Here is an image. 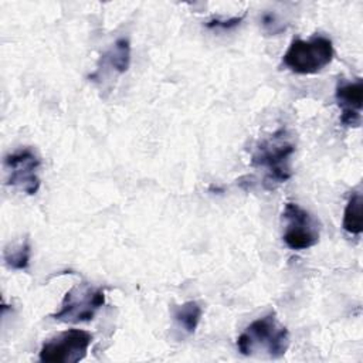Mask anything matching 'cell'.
Here are the masks:
<instances>
[{
	"mask_svg": "<svg viewBox=\"0 0 363 363\" xmlns=\"http://www.w3.org/2000/svg\"><path fill=\"white\" fill-rule=\"evenodd\" d=\"M363 199L360 191H353L347 200V204L343 211V230L352 235L362 234L363 230V218H362Z\"/></svg>",
	"mask_w": 363,
	"mask_h": 363,
	"instance_id": "10",
	"label": "cell"
},
{
	"mask_svg": "<svg viewBox=\"0 0 363 363\" xmlns=\"http://www.w3.org/2000/svg\"><path fill=\"white\" fill-rule=\"evenodd\" d=\"M92 335L82 329L60 332L43 343L40 360L44 363H77L86 356Z\"/></svg>",
	"mask_w": 363,
	"mask_h": 363,
	"instance_id": "5",
	"label": "cell"
},
{
	"mask_svg": "<svg viewBox=\"0 0 363 363\" xmlns=\"http://www.w3.org/2000/svg\"><path fill=\"white\" fill-rule=\"evenodd\" d=\"M333 44L328 37L315 35L309 40L295 38L282 55V64L295 74H316L333 60Z\"/></svg>",
	"mask_w": 363,
	"mask_h": 363,
	"instance_id": "3",
	"label": "cell"
},
{
	"mask_svg": "<svg viewBox=\"0 0 363 363\" xmlns=\"http://www.w3.org/2000/svg\"><path fill=\"white\" fill-rule=\"evenodd\" d=\"M285 230L282 240L288 248L302 251L313 247L319 241V224L311 213L299 204L286 203L282 211Z\"/></svg>",
	"mask_w": 363,
	"mask_h": 363,
	"instance_id": "7",
	"label": "cell"
},
{
	"mask_svg": "<svg viewBox=\"0 0 363 363\" xmlns=\"http://www.w3.org/2000/svg\"><path fill=\"white\" fill-rule=\"evenodd\" d=\"M289 347V332L271 312L251 322L237 337V349L244 356L282 357Z\"/></svg>",
	"mask_w": 363,
	"mask_h": 363,
	"instance_id": "1",
	"label": "cell"
},
{
	"mask_svg": "<svg viewBox=\"0 0 363 363\" xmlns=\"http://www.w3.org/2000/svg\"><path fill=\"white\" fill-rule=\"evenodd\" d=\"M295 153V145L291 142L284 128L262 139L251 155V164L264 170V184L274 189L291 179V157Z\"/></svg>",
	"mask_w": 363,
	"mask_h": 363,
	"instance_id": "2",
	"label": "cell"
},
{
	"mask_svg": "<svg viewBox=\"0 0 363 363\" xmlns=\"http://www.w3.org/2000/svg\"><path fill=\"white\" fill-rule=\"evenodd\" d=\"M101 62L105 67L112 68L118 74L128 71L130 64V44L128 38L116 40L112 47L102 55Z\"/></svg>",
	"mask_w": 363,
	"mask_h": 363,
	"instance_id": "9",
	"label": "cell"
},
{
	"mask_svg": "<svg viewBox=\"0 0 363 363\" xmlns=\"http://www.w3.org/2000/svg\"><path fill=\"white\" fill-rule=\"evenodd\" d=\"M242 20V16L241 17H233V18H228V20H211L207 23V27L208 28H223V30H228L231 27H235L240 24V21Z\"/></svg>",
	"mask_w": 363,
	"mask_h": 363,
	"instance_id": "13",
	"label": "cell"
},
{
	"mask_svg": "<svg viewBox=\"0 0 363 363\" xmlns=\"http://www.w3.org/2000/svg\"><path fill=\"white\" fill-rule=\"evenodd\" d=\"M335 98L340 109L342 125L357 128L362 122V105H363L362 78H357L356 81L340 79L336 85Z\"/></svg>",
	"mask_w": 363,
	"mask_h": 363,
	"instance_id": "8",
	"label": "cell"
},
{
	"mask_svg": "<svg viewBox=\"0 0 363 363\" xmlns=\"http://www.w3.org/2000/svg\"><path fill=\"white\" fill-rule=\"evenodd\" d=\"M31 247L30 241L26 238L18 245L9 247L4 250V261L13 269H26L30 264Z\"/></svg>",
	"mask_w": 363,
	"mask_h": 363,
	"instance_id": "12",
	"label": "cell"
},
{
	"mask_svg": "<svg viewBox=\"0 0 363 363\" xmlns=\"http://www.w3.org/2000/svg\"><path fill=\"white\" fill-rule=\"evenodd\" d=\"M105 303V292L102 288H92L86 284L72 286L64 296L58 312L50 315L61 322H88Z\"/></svg>",
	"mask_w": 363,
	"mask_h": 363,
	"instance_id": "4",
	"label": "cell"
},
{
	"mask_svg": "<svg viewBox=\"0 0 363 363\" xmlns=\"http://www.w3.org/2000/svg\"><path fill=\"white\" fill-rule=\"evenodd\" d=\"M201 315L203 309L194 301H189L173 308V319L177 323V326L183 329L186 333H194L200 323Z\"/></svg>",
	"mask_w": 363,
	"mask_h": 363,
	"instance_id": "11",
	"label": "cell"
},
{
	"mask_svg": "<svg viewBox=\"0 0 363 363\" xmlns=\"http://www.w3.org/2000/svg\"><path fill=\"white\" fill-rule=\"evenodd\" d=\"M41 166V159L28 146L14 150L4 157V169L7 174V184L26 193L35 194L40 189L41 180L38 170Z\"/></svg>",
	"mask_w": 363,
	"mask_h": 363,
	"instance_id": "6",
	"label": "cell"
}]
</instances>
